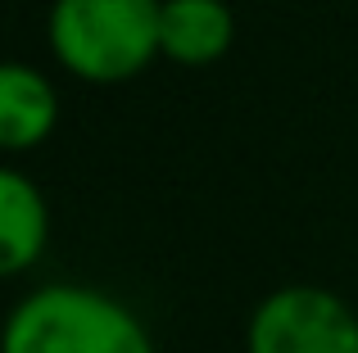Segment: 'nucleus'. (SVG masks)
<instances>
[{"mask_svg":"<svg viewBox=\"0 0 358 353\" xmlns=\"http://www.w3.org/2000/svg\"><path fill=\"white\" fill-rule=\"evenodd\" d=\"M59 127V96L50 77L23 59H9L0 68V145L9 154H27L50 141Z\"/></svg>","mask_w":358,"mask_h":353,"instance_id":"39448f33","label":"nucleus"},{"mask_svg":"<svg viewBox=\"0 0 358 353\" xmlns=\"http://www.w3.org/2000/svg\"><path fill=\"white\" fill-rule=\"evenodd\" d=\"M245 353H358V313L327 285H277L250 313Z\"/></svg>","mask_w":358,"mask_h":353,"instance_id":"7ed1b4c3","label":"nucleus"},{"mask_svg":"<svg viewBox=\"0 0 358 353\" xmlns=\"http://www.w3.org/2000/svg\"><path fill=\"white\" fill-rule=\"evenodd\" d=\"M0 353H155V340L122 299L55 281L9 308Z\"/></svg>","mask_w":358,"mask_h":353,"instance_id":"f03ea898","label":"nucleus"},{"mask_svg":"<svg viewBox=\"0 0 358 353\" xmlns=\"http://www.w3.org/2000/svg\"><path fill=\"white\" fill-rule=\"evenodd\" d=\"M236 41V18L227 0H164L159 50L177 68H209Z\"/></svg>","mask_w":358,"mask_h":353,"instance_id":"20e7f679","label":"nucleus"},{"mask_svg":"<svg viewBox=\"0 0 358 353\" xmlns=\"http://www.w3.org/2000/svg\"><path fill=\"white\" fill-rule=\"evenodd\" d=\"M159 9L164 0H55L45 18L55 63L91 87L141 77L155 59H164Z\"/></svg>","mask_w":358,"mask_h":353,"instance_id":"f257e3e1","label":"nucleus"},{"mask_svg":"<svg viewBox=\"0 0 358 353\" xmlns=\"http://www.w3.org/2000/svg\"><path fill=\"white\" fill-rule=\"evenodd\" d=\"M50 245V204L23 168H0V272L18 276L36 267Z\"/></svg>","mask_w":358,"mask_h":353,"instance_id":"423d86ee","label":"nucleus"}]
</instances>
